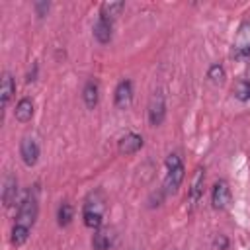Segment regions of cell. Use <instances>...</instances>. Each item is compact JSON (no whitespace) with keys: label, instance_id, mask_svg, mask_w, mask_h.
Instances as JSON below:
<instances>
[{"label":"cell","instance_id":"obj_12","mask_svg":"<svg viewBox=\"0 0 250 250\" xmlns=\"http://www.w3.org/2000/svg\"><path fill=\"white\" fill-rule=\"evenodd\" d=\"M16 94V80L12 76V72H2V82H0V98H2V109L8 107V104L12 102Z\"/></svg>","mask_w":250,"mask_h":250},{"label":"cell","instance_id":"obj_23","mask_svg":"<svg viewBox=\"0 0 250 250\" xmlns=\"http://www.w3.org/2000/svg\"><path fill=\"white\" fill-rule=\"evenodd\" d=\"M35 76H37V64H33V68L27 72V76H25V80L27 82H33L35 80Z\"/></svg>","mask_w":250,"mask_h":250},{"label":"cell","instance_id":"obj_2","mask_svg":"<svg viewBox=\"0 0 250 250\" xmlns=\"http://www.w3.org/2000/svg\"><path fill=\"white\" fill-rule=\"evenodd\" d=\"M104 213H105V197H104V193L100 189L90 191L88 197L82 203V223H84V227H88L92 230L102 229Z\"/></svg>","mask_w":250,"mask_h":250},{"label":"cell","instance_id":"obj_21","mask_svg":"<svg viewBox=\"0 0 250 250\" xmlns=\"http://www.w3.org/2000/svg\"><path fill=\"white\" fill-rule=\"evenodd\" d=\"M33 8H35L37 18H45V16H47V12H49V8H51V4H49V2H35V4H33Z\"/></svg>","mask_w":250,"mask_h":250},{"label":"cell","instance_id":"obj_19","mask_svg":"<svg viewBox=\"0 0 250 250\" xmlns=\"http://www.w3.org/2000/svg\"><path fill=\"white\" fill-rule=\"evenodd\" d=\"M225 76H227V72H225V68L221 64H211L209 70H207V78L211 82H215V84H221L225 80Z\"/></svg>","mask_w":250,"mask_h":250},{"label":"cell","instance_id":"obj_16","mask_svg":"<svg viewBox=\"0 0 250 250\" xmlns=\"http://www.w3.org/2000/svg\"><path fill=\"white\" fill-rule=\"evenodd\" d=\"M74 219V207L68 201H61L57 207V225L59 227H68Z\"/></svg>","mask_w":250,"mask_h":250},{"label":"cell","instance_id":"obj_11","mask_svg":"<svg viewBox=\"0 0 250 250\" xmlns=\"http://www.w3.org/2000/svg\"><path fill=\"white\" fill-rule=\"evenodd\" d=\"M18 197V178L14 174H6L4 178V188H2V203L6 209H10L16 203Z\"/></svg>","mask_w":250,"mask_h":250},{"label":"cell","instance_id":"obj_15","mask_svg":"<svg viewBox=\"0 0 250 250\" xmlns=\"http://www.w3.org/2000/svg\"><path fill=\"white\" fill-rule=\"evenodd\" d=\"M113 246V232L109 229H98L92 236V250H109Z\"/></svg>","mask_w":250,"mask_h":250},{"label":"cell","instance_id":"obj_10","mask_svg":"<svg viewBox=\"0 0 250 250\" xmlns=\"http://www.w3.org/2000/svg\"><path fill=\"white\" fill-rule=\"evenodd\" d=\"M143 148V137L139 133H127L117 141V150L121 154H135L137 150Z\"/></svg>","mask_w":250,"mask_h":250},{"label":"cell","instance_id":"obj_8","mask_svg":"<svg viewBox=\"0 0 250 250\" xmlns=\"http://www.w3.org/2000/svg\"><path fill=\"white\" fill-rule=\"evenodd\" d=\"M94 37L102 45L109 43L113 37V20H109L105 16H98V20L94 23Z\"/></svg>","mask_w":250,"mask_h":250},{"label":"cell","instance_id":"obj_17","mask_svg":"<svg viewBox=\"0 0 250 250\" xmlns=\"http://www.w3.org/2000/svg\"><path fill=\"white\" fill-rule=\"evenodd\" d=\"M123 8H125L123 2H104L100 6V16H105L109 20H115L123 12Z\"/></svg>","mask_w":250,"mask_h":250},{"label":"cell","instance_id":"obj_4","mask_svg":"<svg viewBox=\"0 0 250 250\" xmlns=\"http://www.w3.org/2000/svg\"><path fill=\"white\" fill-rule=\"evenodd\" d=\"M166 117V98L162 94V90H156L150 100H148V107H146V119L150 127H160L162 121Z\"/></svg>","mask_w":250,"mask_h":250},{"label":"cell","instance_id":"obj_22","mask_svg":"<svg viewBox=\"0 0 250 250\" xmlns=\"http://www.w3.org/2000/svg\"><path fill=\"white\" fill-rule=\"evenodd\" d=\"M234 57H236V59H250V45L240 47V49L234 53Z\"/></svg>","mask_w":250,"mask_h":250},{"label":"cell","instance_id":"obj_5","mask_svg":"<svg viewBox=\"0 0 250 250\" xmlns=\"http://www.w3.org/2000/svg\"><path fill=\"white\" fill-rule=\"evenodd\" d=\"M232 201V193L230 188L227 184V180H217L211 188V205L217 211H225Z\"/></svg>","mask_w":250,"mask_h":250},{"label":"cell","instance_id":"obj_1","mask_svg":"<svg viewBox=\"0 0 250 250\" xmlns=\"http://www.w3.org/2000/svg\"><path fill=\"white\" fill-rule=\"evenodd\" d=\"M37 213H39V203H37V193L35 189H27L21 197V201L18 203V213H16V221H14V227H12V244L14 246H21L27 242L29 234H31V229L35 225V219H37Z\"/></svg>","mask_w":250,"mask_h":250},{"label":"cell","instance_id":"obj_18","mask_svg":"<svg viewBox=\"0 0 250 250\" xmlns=\"http://www.w3.org/2000/svg\"><path fill=\"white\" fill-rule=\"evenodd\" d=\"M232 94L234 98H238L240 102H246L250 100V80H238L232 88Z\"/></svg>","mask_w":250,"mask_h":250},{"label":"cell","instance_id":"obj_13","mask_svg":"<svg viewBox=\"0 0 250 250\" xmlns=\"http://www.w3.org/2000/svg\"><path fill=\"white\" fill-rule=\"evenodd\" d=\"M33 111H35L33 100L27 98V96H23V98H20V102H18L16 107H14V117H16V121H20V123H27V121H31Z\"/></svg>","mask_w":250,"mask_h":250},{"label":"cell","instance_id":"obj_3","mask_svg":"<svg viewBox=\"0 0 250 250\" xmlns=\"http://www.w3.org/2000/svg\"><path fill=\"white\" fill-rule=\"evenodd\" d=\"M166 176H164V184H162V191L164 193H176L178 188L182 186L184 182V176H186V166H184V160L180 154L172 152L168 154L166 158Z\"/></svg>","mask_w":250,"mask_h":250},{"label":"cell","instance_id":"obj_7","mask_svg":"<svg viewBox=\"0 0 250 250\" xmlns=\"http://www.w3.org/2000/svg\"><path fill=\"white\" fill-rule=\"evenodd\" d=\"M39 145L33 137H23L20 141V156L23 160L25 166H35L37 160H39Z\"/></svg>","mask_w":250,"mask_h":250},{"label":"cell","instance_id":"obj_6","mask_svg":"<svg viewBox=\"0 0 250 250\" xmlns=\"http://www.w3.org/2000/svg\"><path fill=\"white\" fill-rule=\"evenodd\" d=\"M133 102V82L129 78H123L117 82L113 90V104L117 109H127Z\"/></svg>","mask_w":250,"mask_h":250},{"label":"cell","instance_id":"obj_9","mask_svg":"<svg viewBox=\"0 0 250 250\" xmlns=\"http://www.w3.org/2000/svg\"><path fill=\"white\" fill-rule=\"evenodd\" d=\"M203 184H205V168L197 166V168H195V172H193L191 184H189V191H188L189 201H191V205H193V207H195V205L199 203V199L203 197Z\"/></svg>","mask_w":250,"mask_h":250},{"label":"cell","instance_id":"obj_20","mask_svg":"<svg viewBox=\"0 0 250 250\" xmlns=\"http://www.w3.org/2000/svg\"><path fill=\"white\" fill-rule=\"evenodd\" d=\"M229 246H230V240L227 234H217L213 238V250H229Z\"/></svg>","mask_w":250,"mask_h":250},{"label":"cell","instance_id":"obj_14","mask_svg":"<svg viewBox=\"0 0 250 250\" xmlns=\"http://www.w3.org/2000/svg\"><path fill=\"white\" fill-rule=\"evenodd\" d=\"M82 102H84V105L88 109H94L98 105V102H100V86H98L96 80H92V78L86 80V84L82 88Z\"/></svg>","mask_w":250,"mask_h":250}]
</instances>
